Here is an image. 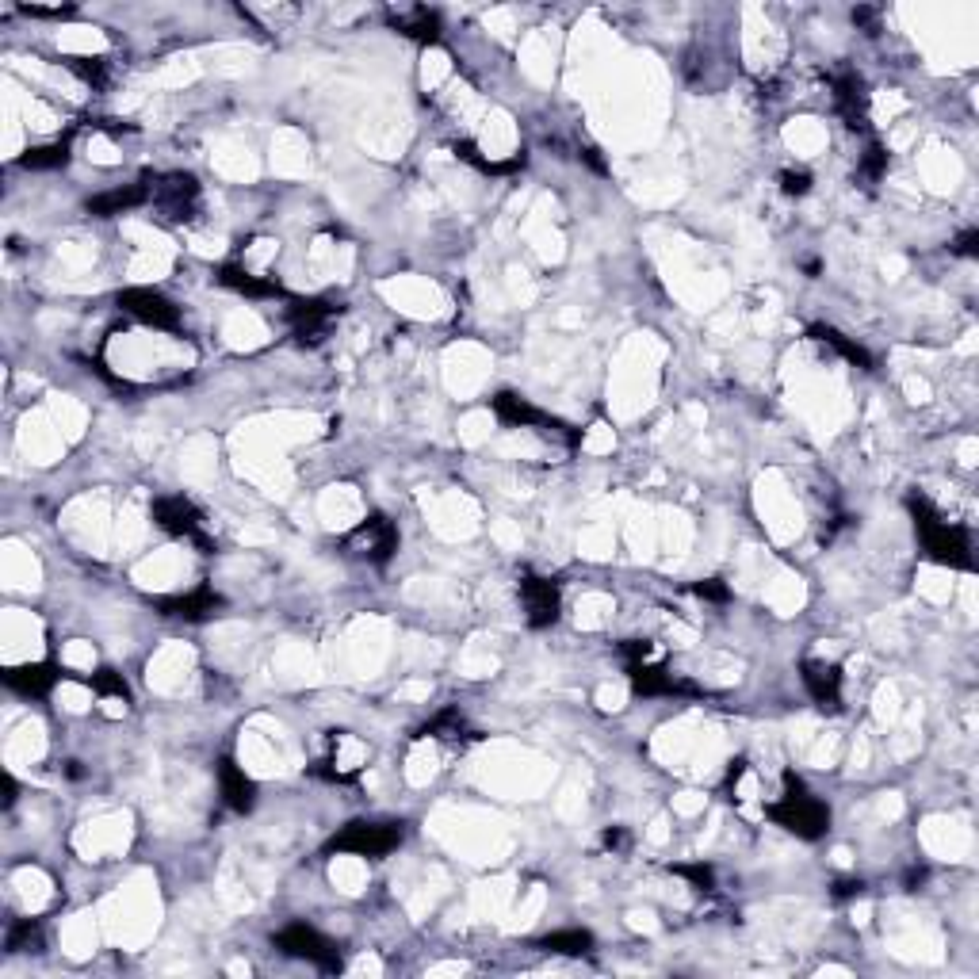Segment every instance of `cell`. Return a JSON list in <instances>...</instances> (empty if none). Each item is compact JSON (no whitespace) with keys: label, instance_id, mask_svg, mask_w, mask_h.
<instances>
[{"label":"cell","instance_id":"6da1fadb","mask_svg":"<svg viewBox=\"0 0 979 979\" xmlns=\"http://www.w3.org/2000/svg\"><path fill=\"white\" fill-rule=\"evenodd\" d=\"M123 306L138 314V318H146L153 326H173L176 322V310L161 295H153V291H131V295H123Z\"/></svg>","mask_w":979,"mask_h":979}]
</instances>
